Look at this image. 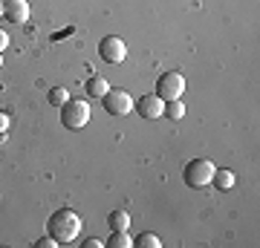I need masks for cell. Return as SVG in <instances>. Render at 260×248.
Here are the masks:
<instances>
[{"label":"cell","instance_id":"obj_21","mask_svg":"<svg viewBox=\"0 0 260 248\" xmlns=\"http://www.w3.org/2000/svg\"><path fill=\"white\" fill-rule=\"evenodd\" d=\"M0 6H3V0H0Z\"/></svg>","mask_w":260,"mask_h":248},{"label":"cell","instance_id":"obj_18","mask_svg":"<svg viewBox=\"0 0 260 248\" xmlns=\"http://www.w3.org/2000/svg\"><path fill=\"white\" fill-rule=\"evenodd\" d=\"M9 46V35H6V29H0V52Z\"/></svg>","mask_w":260,"mask_h":248},{"label":"cell","instance_id":"obj_10","mask_svg":"<svg viewBox=\"0 0 260 248\" xmlns=\"http://www.w3.org/2000/svg\"><path fill=\"white\" fill-rule=\"evenodd\" d=\"M107 225H110V231H127L130 228V214L124 211V208H116V211L107 214Z\"/></svg>","mask_w":260,"mask_h":248},{"label":"cell","instance_id":"obj_16","mask_svg":"<svg viewBox=\"0 0 260 248\" xmlns=\"http://www.w3.org/2000/svg\"><path fill=\"white\" fill-rule=\"evenodd\" d=\"M12 119H9V113H3L0 110V136H6V130H9Z\"/></svg>","mask_w":260,"mask_h":248},{"label":"cell","instance_id":"obj_20","mask_svg":"<svg viewBox=\"0 0 260 248\" xmlns=\"http://www.w3.org/2000/svg\"><path fill=\"white\" fill-rule=\"evenodd\" d=\"M0 69H3V52H0Z\"/></svg>","mask_w":260,"mask_h":248},{"label":"cell","instance_id":"obj_12","mask_svg":"<svg viewBox=\"0 0 260 248\" xmlns=\"http://www.w3.org/2000/svg\"><path fill=\"white\" fill-rule=\"evenodd\" d=\"M104 248H133V237L127 231H113L110 239L104 242Z\"/></svg>","mask_w":260,"mask_h":248},{"label":"cell","instance_id":"obj_1","mask_svg":"<svg viewBox=\"0 0 260 248\" xmlns=\"http://www.w3.org/2000/svg\"><path fill=\"white\" fill-rule=\"evenodd\" d=\"M81 231V217L70 208H58L52 217L47 220V234L55 239L58 245H70Z\"/></svg>","mask_w":260,"mask_h":248},{"label":"cell","instance_id":"obj_7","mask_svg":"<svg viewBox=\"0 0 260 248\" xmlns=\"http://www.w3.org/2000/svg\"><path fill=\"white\" fill-rule=\"evenodd\" d=\"M136 110H139L142 119H162V110H165V101L159 98L156 92H148V95H142L139 104H133Z\"/></svg>","mask_w":260,"mask_h":248},{"label":"cell","instance_id":"obj_2","mask_svg":"<svg viewBox=\"0 0 260 248\" xmlns=\"http://www.w3.org/2000/svg\"><path fill=\"white\" fill-rule=\"evenodd\" d=\"M211 176H214V162L208 159H191L182 170V179H185L188 188H197V191H203L211 185Z\"/></svg>","mask_w":260,"mask_h":248},{"label":"cell","instance_id":"obj_9","mask_svg":"<svg viewBox=\"0 0 260 248\" xmlns=\"http://www.w3.org/2000/svg\"><path fill=\"white\" fill-rule=\"evenodd\" d=\"M211 185L217 188V191H232L234 185H237V176H234L232 170H225V167H214Z\"/></svg>","mask_w":260,"mask_h":248},{"label":"cell","instance_id":"obj_5","mask_svg":"<svg viewBox=\"0 0 260 248\" xmlns=\"http://www.w3.org/2000/svg\"><path fill=\"white\" fill-rule=\"evenodd\" d=\"M99 55H102V61L116 66L127 58V46H124V41H121L119 35H107V38H102V44H99Z\"/></svg>","mask_w":260,"mask_h":248},{"label":"cell","instance_id":"obj_22","mask_svg":"<svg viewBox=\"0 0 260 248\" xmlns=\"http://www.w3.org/2000/svg\"><path fill=\"white\" fill-rule=\"evenodd\" d=\"M0 141H3V136H0Z\"/></svg>","mask_w":260,"mask_h":248},{"label":"cell","instance_id":"obj_4","mask_svg":"<svg viewBox=\"0 0 260 248\" xmlns=\"http://www.w3.org/2000/svg\"><path fill=\"white\" fill-rule=\"evenodd\" d=\"M156 95L162 101H174V98H182L185 95V78L179 73H162L156 78Z\"/></svg>","mask_w":260,"mask_h":248},{"label":"cell","instance_id":"obj_17","mask_svg":"<svg viewBox=\"0 0 260 248\" xmlns=\"http://www.w3.org/2000/svg\"><path fill=\"white\" fill-rule=\"evenodd\" d=\"M35 245H38V248H55L58 242H55V239H52V237H49V234H47V237H41V239H38Z\"/></svg>","mask_w":260,"mask_h":248},{"label":"cell","instance_id":"obj_3","mask_svg":"<svg viewBox=\"0 0 260 248\" xmlns=\"http://www.w3.org/2000/svg\"><path fill=\"white\" fill-rule=\"evenodd\" d=\"M87 121H90V104L84 98H70L61 107V124L67 130H81Z\"/></svg>","mask_w":260,"mask_h":248},{"label":"cell","instance_id":"obj_15","mask_svg":"<svg viewBox=\"0 0 260 248\" xmlns=\"http://www.w3.org/2000/svg\"><path fill=\"white\" fill-rule=\"evenodd\" d=\"M133 245H139V248H159V245H162V239H159L156 234H139V239H133Z\"/></svg>","mask_w":260,"mask_h":248},{"label":"cell","instance_id":"obj_14","mask_svg":"<svg viewBox=\"0 0 260 248\" xmlns=\"http://www.w3.org/2000/svg\"><path fill=\"white\" fill-rule=\"evenodd\" d=\"M47 98H49V104H52V107H64V104L70 101V92H67L64 87H52Z\"/></svg>","mask_w":260,"mask_h":248},{"label":"cell","instance_id":"obj_6","mask_svg":"<svg viewBox=\"0 0 260 248\" xmlns=\"http://www.w3.org/2000/svg\"><path fill=\"white\" fill-rule=\"evenodd\" d=\"M102 104L110 116H127L133 110V98H130L127 90H107L102 95Z\"/></svg>","mask_w":260,"mask_h":248},{"label":"cell","instance_id":"obj_13","mask_svg":"<svg viewBox=\"0 0 260 248\" xmlns=\"http://www.w3.org/2000/svg\"><path fill=\"white\" fill-rule=\"evenodd\" d=\"M162 116L171 121H179L182 116H185V104H182V98H174V101H165V110H162Z\"/></svg>","mask_w":260,"mask_h":248},{"label":"cell","instance_id":"obj_8","mask_svg":"<svg viewBox=\"0 0 260 248\" xmlns=\"http://www.w3.org/2000/svg\"><path fill=\"white\" fill-rule=\"evenodd\" d=\"M3 18L23 26L29 20V0H3Z\"/></svg>","mask_w":260,"mask_h":248},{"label":"cell","instance_id":"obj_11","mask_svg":"<svg viewBox=\"0 0 260 248\" xmlns=\"http://www.w3.org/2000/svg\"><path fill=\"white\" fill-rule=\"evenodd\" d=\"M107 90H110V84H107L104 75H93V78L87 81V95H93V98H102Z\"/></svg>","mask_w":260,"mask_h":248},{"label":"cell","instance_id":"obj_19","mask_svg":"<svg viewBox=\"0 0 260 248\" xmlns=\"http://www.w3.org/2000/svg\"><path fill=\"white\" fill-rule=\"evenodd\" d=\"M84 248H104V242H102V239H87V242H84Z\"/></svg>","mask_w":260,"mask_h":248}]
</instances>
